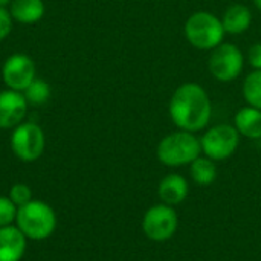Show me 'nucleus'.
Segmentation results:
<instances>
[{"label":"nucleus","instance_id":"6","mask_svg":"<svg viewBox=\"0 0 261 261\" xmlns=\"http://www.w3.org/2000/svg\"><path fill=\"white\" fill-rule=\"evenodd\" d=\"M245 67V55L234 43H220L211 50L208 60L210 73L220 83H231L240 76Z\"/></svg>","mask_w":261,"mask_h":261},{"label":"nucleus","instance_id":"17","mask_svg":"<svg viewBox=\"0 0 261 261\" xmlns=\"http://www.w3.org/2000/svg\"><path fill=\"white\" fill-rule=\"evenodd\" d=\"M246 106L261 110V70H252L246 75L242 87Z\"/></svg>","mask_w":261,"mask_h":261},{"label":"nucleus","instance_id":"19","mask_svg":"<svg viewBox=\"0 0 261 261\" xmlns=\"http://www.w3.org/2000/svg\"><path fill=\"white\" fill-rule=\"evenodd\" d=\"M18 208L8 196H0V228L11 226L15 223Z\"/></svg>","mask_w":261,"mask_h":261},{"label":"nucleus","instance_id":"3","mask_svg":"<svg viewBox=\"0 0 261 261\" xmlns=\"http://www.w3.org/2000/svg\"><path fill=\"white\" fill-rule=\"evenodd\" d=\"M200 153V138H197L196 133L185 130H177L162 138L156 150L159 162L171 168L190 165Z\"/></svg>","mask_w":261,"mask_h":261},{"label":"nucleus","instance_id":"18","mask_svg":"<svg viewBox=\"0 0 261 261\" xmlns=\"http://www.w3.org/2000/svg\"><path fill=\"white\" fill-rule=\"evenodd\" d=\"M23 95L31 106H43L50 98V86L44 80L35 78L24 90Z\"/></svg>","mask_w":261,"mask_h":261},{"label":"nucleus","instance_id":"16","mask_svg":"<svg viewBox=\"0 0 261 261\" xmlns=\"http://www.w3.org/2000/svg\"><path fill=\"white\" fill-rule=\"evenodd\" d=\"M190 174L197 185L208 187L217 179V165L213 159L206 156H199L190 164Z\"/></svg>","mask_w":261,"mask_h":261},{"label":"nucleus","instance_id":"24","mask_svg":"<svg viewBox=\"0 0 261 261\" xmlns=\"http://www.w3.org/2000/svg\"><path fill=\"white\" fill-rule=\"evenodd\" d=\"M254 3H255V6H257V9L261 12V0H254Z\"/></svg>","mask_w":261,"mask_h":261},{"label":"nucleus","instance_id":"10","mask_svg":"<svg viewBox=\"0 0 261 261\" xmlns=\"http://www.w3.org/2000/svg\"><path fill=\"white\" fill-rule=\"evenodd\" d=\"M28 101L23 92L0 90V128L11 130L21 124L28 113Z\"/></svg>","mask_w":261,"mask_h":261},{"label":"nucleus","instance_id":"8","mask_svg":"<svg viewBox=\"0 0 261 261\" xmlns=\"http://www.w3.org/2000/svg\"><path fill=\"white\" fill-rule=\"evenodd\" d=\"M179 228V217L174 206L159 203L148 208L142 219V231L151 242H167L173 239Z\"/></svg>","mask_w":261,"mask_h":261},{"label":"nucleus","instance_id":"15","mask_svg":"<svg viewBox=\"0 0 261 261\" xmlns=\"http://www.w3.org/2000/svg\"><path fill=\"white\" fill-rule=\"evenodd\" d=\"M234 127L240 136L249 139H261V110L245 106L234 116Z\"/></svg>","mask_w":261,"mask_h":261},{"label":"nucleus","instance_id":"12","mask_svg":"<svg viewBox=\"0 0 261 261\" xmlns=\"http://www.w3.org/2000/svg\"><path fill=\"white\" fill-rule=\"evenodd\" d=\"M190 193V185L188 180L176 173L167 174L158 187V196L162 203L170 205V206H177L180 205Z\"/></svg>","mask_w":261,"mask_h":261},{"label":"nucleus","instance_id":"4","mask_svg":"<svg viewBox=\"0 0 261 261\" xmlns=\"http://www.w3.org/2000/svg\"><path fill=\"white\" fill-rule=\"evenodd\" d=\"M187 41L199 50H213L223 43L225 29L222 20L210 11L193 12L184 26Z\"/></svg>","mask_w":261,"mask_h":261},{"label":"nucleus","instance_id":"21","mask_svg":"<svg viewBox=\"0 0 261 261\" xmlns=\"http://www.w3.org/2000/svg\"><path fill=\"white\" fill-rule=\"evenodd\" d=\"M12 23H14V20H12V17H11L9 9L0 6V41L5 40V38L11 34V31H12Z\"/></svg>","mask_w":261,"mask_h":261},{"label":"nucleus","instance_id":"1","mask_svg":"<svg viewBox=\"0 0 261 261\" xmlns=\"http://www.w3.org/2000/svg\"><path fill=\"white\" fill-rule=\"evenodd\" d=\"M168 113L179 130L197 133L208 127L213 116V102L200 84L184 83L173 92Z\"/></svg>","mask_w":261,"mask_h":261},{"label":"nucleus","instance_id":"22","mask_svg":"<svg viewBox=\"0 0 261 261\" xmlns=\"http://www.w3.org/2000/svg\"><path fill=\"white\" fill-rule=\"evenodd\" d=\"M248 61L254 70H261V43H255L249 47Z\"/></svg>","mask_w":261,"mask_h":261},{"label":"nucleus","instance_id":"23","mask_svg":"<svg viewBox=\"0 0 261 261\" xmlns=\"http://www.w3.org/2000/svg\"><path fill=\"white\" fill-rule=\"evenodd\" d=\"M11 2H12V0H0V6L6 8V6H9V5H11Z\"/></svg>","mask_w":261,"mask_h":261},{"label":"nucleus","instance_id":"5","mask_svg":"<svg viewBox=\"0 0 261 261\" xmlns=\"http://www.w3.org/2000/svg\"><path fill=\"white\" fill-rule=\"evenodd\" d=\"M202 153L214 162L229 159L240 145V133L232 124H217L200 138Z\"/></svg>","mask_w":261,"mask_h":261},{"label":"nucleus","instance_id":"9","mask_svg":"<svg viewBox=\"0 0 261 261\" xmlns=\"http://www.w3.org/2000/svg\"><path fill=\"white\" fill-rule=\"evenodd\" d=\"M34 60L26 54L9 55L2 66V80L6 89L23 92L37 76Z\"/></svg>","mask_w":261,"mask_h":261},{"label":"nucleus","instance_id":"13","mask_svg":"<svg viewBox=\"0 0 261 261\" xmlns=\"http://www.w3.org/2000/svg\"><path fill=\"white\" fill-rule=\"evenodd\" d=\"M220 20L226 34L239 35L249 29L252 23V12L243 3H234L226 8Z\"/></svg>","mask_w":261,"mask_h":261},{"label":"nucleus","instance_id":"11","mask_svg":"<svg viewBox=\"0 0 261 261\" xmlns=\"http://www.w3.org/2000/svg\"><path fill=\"white\" fill-rule=\"evenodd\" d=\"M28 239L14 225L0 228V261H20L26 252Z\"/></svg>","mask_w":261,"mask_h":261},{"label":"nucleus","instance_id":"2","mask_svg":"<svg viewBox=\"0 0 261 261\" xmlns=\"http://www.w3.org/2000/svg\"><path fill=\"white\" fill-rule=\"evenodd\" d=\"M15 226L28 240L41 242L49 239L57 228V214L43 200L32 199L17 211Z\"/></svg>","mask_w":261,"mask_h":261},{"label":"nucleus","instance_id":"20","mask_svg":"<svg viewBox=\"0 0 261 261\" xmlns=\"http://www.w3.org/2000/svg\"><path fill=\"white\" fill-rule=\"evenodd\" d=\"M8 197L14 202V205H15L17 208H20V206L29 203V202L34 199V197H32V190H31V187L26 185V184H15V185H12L11 190H9Z\"/></svg>","mask_w":261,"mask_h":261},{"label":"nucleus","instance_id":"14","mask_svg":"<svg viewBox=\"0 0 261 261\" xmlns=\"http://www.w3.org/2000/svg\"><path fill=\"white\" fill-rule=\"evenodd\" d=\"M8 9L14 21L21 24H34L43 18L46 5L43 0H12Z\"/></svg>","mask_w":261,"mask_h":261},{"label":"nucleus","instance_id":"7","mask_svg":"<svg viewBox=\"0 0 261 261\" xmlns=\"http://www.w3.org/2000/svg\"><path fill=\"white\" fill-rule=\"evenodd\" d=\"M46 147L43 128L31 121H23L11 133V150L23 162L37 161Z\"/></svg>","mask_w":261,"mask_h":261}]
</instances>
